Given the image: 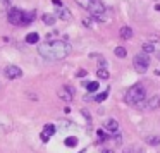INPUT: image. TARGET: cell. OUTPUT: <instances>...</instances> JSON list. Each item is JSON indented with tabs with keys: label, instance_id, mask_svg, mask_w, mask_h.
Returning a JSON list of instances; mask_svg holds the SVG:
<instances>
[{
	"label": "cell",
	"instance_id": "ffe728a7",
	"mask_svg": "<svg viewBox=\"0 0 160 153\" xmlns=\"http://www.w3.org/2000/svg\"><path fill=\"white\" fill-rule=\"evenodd\" d=\"M76 145H78L76 136H69V138H66V146H76Z\"/></svg>",
	"mask_w": 160,
	"mask_h": 153
},
{
	"label": "cell",
	"instance_id": "3957f363",
	"mask_svg": "<svg viewBox=\"0 0 160 153\" xmlns=\"http://www.w3.org/2000/svg\"><path fill=\"white\" fill-rule=\"evenodd\" d=\"M86 9L95 21H98V22L107 21V9H105V5L102 4L100 0H88Z\"/></svg>",
	"mask_w": 160,
	"mask_h": 153
},
{
	"label": "cell",
	"instance_id": "d6986e66",
	"mask_svg": "<svg viewBox=\"0 0 160 153\" xmlns=\"http://www.w3.org/2000/svg\"><path fill=\"white\" fill-rule=\"evenodd\" d=\"M84 84H86V88H88V91H90V93H95V91H98V83H97V81L84 83Z\"/></svg>",
	"mask_w": 160,
	"mask_h": 153
},
{
	"label": "cell",
	"instance_id": "277c9868",
	"mask_svg": "<svg viewBox=\"0 0 160 153\" xmlns=\"http://www.w3.org/2000/svg\"><path fill=\"white\" fill-rule=\"evenodd\" d=\"M132 66H134V71L139 74H145L146 71H148L150 67V59H148V53H138V55H134V59H132Z\"/></svg>",
	"mask_w": 160,
	"mask_h": 153
},
{
	"label": "cell",
	"instance_id": "e0dca14e",
	"mask_svg": "<svg viewBox=\"0 0 160 153\" xmlns=\"http://www.w3.org/2000/svg\"><path fill=\"white\" fill-rule=\"evenodd\" d=\"M145 141L148 143V145H160V138H158V136H152V134L146 136Z\"/></svg>",
	"mask_w": 160,
	"mask_h": 153
},
{
	"label": "cell",
	"instance_id": "4316f807",
	"mask_svg": "<svg viewBox=\"0 0 160 153\" xmlns=\"http://www.w3.org/2000/svg\"><path fill=\"white\" fill-rule=\"evenodd\" d=\"M0 2H4V4H9V2H11V0H0Z\"/></svg>",
	"mask_w": 160,
	"mask_h": 153
},
{
	"label": "cell",
	"instance_id": "4fadbf2b",
	"mask_svg": "<svg viewBox=\"0 0 160 153\" xmlns=\"http://www.w3.org/2000/svg\"><path fill=\"white\" fill-rule=\"evenodd\" d=\"M26 42L31 43V45H35V43L40 42V35H38V33H29V35L26 36Z\"/></svg>",
	"mask_w": 160,
	"mask_h": 153
},
{
	"label": "cell",
	"instance_id": "2e32d148",
	"mask_svg": "<svg viewBox=\"0 0 160 153\" xmlns=\"http://www.w3.org/2000/svg\"><path fill=\"white\" fill-rule=\"evenodd\" d=\"M97 76H98V79H108V71L107 69H103V67H100V69L97 71Z\"/></svg>",
	"mask_w": 160,
	"mask_h": 153
},
{
	"label": "cell",
	"instance_id": "7c38bea8",
	"mask_svg": "<svg viewBox=\"0 0 160 153\" xmlns=\"http://www.w3.org/2000/svg\"><path fill=\"white\" fill-rule=\"evenodd\" d=\"M57 16H59L60 19H64V21H69V19H71V12L67 11L66 7H59V9H57Z\"/></svg>",
	"mask_w": 160,
	"mask_h": 153
},
{
	"label": "cell",
	"instance_id": "30bf717a",
	"mask_svg": "<svg viewBox=\"0 0 160 153\" xmlns=\"http://www.w3.org/2000/svg\"><path fill=\"white\" fill-rule=\"evenodd\" d=\"M119 36H121L122 40H131L132 38V29L129 28V26H122V28L119 29Z\"/></svg>",
	"mask_w": 160,
	"mask_h": 153
},
{
	"label": "cell",
	"instance_id": "484cf974",
	"mask_svg": "<svg viewBox=\"0 0 160 153\" xmlns=\"http://www.w3.org/2000/svg\"><path fill=\"white\" fill-rule=\"evenodd\" d=\"M122 153H132V150H129V148H126V150H124V151H122Z\"/></svg>",
	"mask_w": 160,
	"mask_h": 153
},
{
	"label": "cell",
	"instance_id": "5b68a950",
	"mask_svg": "<svg viewBox=\"0 0 160 153\" xmlns=\"http://www.w3.org/2000/svg\"><path fill=\"white\" fill-rule=\"evenodd\" d=\"M7 19L11 24H16V26H22L24 24V12L18 7H12L7 14Z\"/></svg>",
	"mask_w": 160,
	"mask_h": 153
},
{
	"label": "cell",
	"instance_id": "7a4b0ae2",
	"mask_svg": "<svg viewBox=\"0 0 160 153\" xmlns=\"http://www.w3.org/2000/svg\"><path fill=\"white\" fill-rule=\"evenodd\" d=\"M124 101L128 105H132V107H143V103H145V88L141 84L131 86L124 95Z\"/></svg>",
	"mask_w": 160,
	"mask_h": 153
},
{
	"label": "cell",
	"instance_id": "ba28073f",
	"mask_svg": "<svg viewBox=\"0 0 160 153\" xmlns=\"http://www.w3.org/2000/svg\"><path fill=\"white\" fill-rule=\"evenodd\" d=\"M53 132H55V126H53V124H47L45 127H43V132H42V141L47 143Z\"/></svg>",
	"mask_w": 160,
	"mask_h": 153
},
{
	"label": "cell",
	"instance_id": "9c48e42d",
	"mask_svg": "<svg viewBox=\"0 0 160 153\" xmlns=\"http://www.w3.org/2000/svg\"><path fill=\"white\" fill-rule=\"evenodd\" d=\"M158 107H160V98L158 96H153V98H150L148 101L143 103V108H146V110H155V108H158Z\"/></svg>",
	"mask_w": 160,
	"mask_h": 153
},
{
	"label": "cell",
	"instance_id": "83f0119b",
	"mask_svg": "<svg viewBox=\"0 0 160 153\" xmlns=\"http://www.w3.org/2000/svg\"><path fill=\"white\" fill-rule=\"evenodd\" d=\"M79 153H84V150H83V151H79Z\"/></svg>",
	"mask_w": 160,
	"mask_h": 153
},
{
	"label": "cell",
	"instance_id": "52a82bcc",
	"mask_svg": "<svg viewBox=\"0 0 160 153\" xmlns=\"http://www.w3.org/2000/svg\"><path fill=\"white\" fill-rule=\"evenodd\" d=\"M59 96L62 98V100H66V101H71L74 98V90H72V86H62V90L59 91Z\"/></svg>",
	"mask_w": 160,
	"mask_h": 153
},
{
	"label": "cell",
	"instance_id": "d4e9b609",
	"mask_svg": "<svg viewBox=\"0 0 160 153\" xmlns=\"http://www.w3.org/2000/svg\"><path fill=\"white\" fill-rule=\"evenodd\" d=\"M102 153H114V150H110V148H108V150H103Z\"/></svg>",
	"mask_w": 160,
	"mask_h": 153
},
{
	"label": "cell",
	"instance_id": "ac0fdd59",
	"mask_svg": "<svg viewBox=\"0 0 160 153\" xmlns=\"http://www.w3.org/2000/svg\"><path fill=\"white\" fill-rule=\"evenodd\" d=\"M114 53H115L117 57H121V59H124V57L128 55V50H126L124 47H117V48L114 50Z\"/></svg>",
	"mask_w": 160,
	"mask_h": 153
},
{
	"label": "cell",
	"instance_id": "603a6c76",
	"mask_svg": "<svg viewBox=\"0 0 160 153\" xmlns=\"http://www.w3.org/2000/svg\"><path fill=\"white\" fill-rule=\"evenodd\" d=\"M83 24L86 26V28H91V21H88V19H84V21H83Z\"/></svg>",
	"mask_w": 160,
	"mask_h": 153
},
{
	"label": "cell",
	"instance_id": "7402d4cb",
	"mask_svg": "<svg viewBox=\"0 0 160 153\" xmlns=\"http://www.w3.org/2000/svg\"><path fill=\"white\" fill-rule=\"evenodd\" d=\"M97 136H98V139H100V141H105V139H108V134L107 132H103L100 129V131H97Z\"/></svg>",
	"mask_w": 160,
	"mask_h": 153
},
{
	"label": "cell",
	"instance_id": "8fae6325",
	"mask_svg": "<svg viewBox=\"0 0 160 153\" xmlns=\"http://www.w3.org/2000/svg\"><path fill=\"white\" fill-rule=\"evenodd\" d=\"M105 129H107V131H112V132H117L119 122L115 121V119H107V121H105Z\"/></svg>",
	"mask_w": 160,
	"mask_h": 153
},
{
	"label": "cell",
	"instance_id": "9a60e30c",
	"mask_svg": "<svg viewBox=\"0 0 160 153\" xmlns=\"http://www.w3.org/2000/svg\"><path fill=\"white\" fill-rule=\"evenodd\" d=\"M143 52H145V53H153V52H155V45L150 43V42H145V43H143Z\"/></svg>",
	"mask_w": 160,
	"mask_h": 153
},
{
	"label": "cell",
	"instance_id": "cb8c5ba5",
	"mask_svg": "<svg viewBox=\"0 0 160 153\" xmlns=\"http://www.w3.org/2000/svg\"><path fill=\"white\" fill-rule=\"evenodd\" d=\"M52 2H53L55 5H59V7H62V4H60V0H52Z\"/></svg>",
	"mask_w": 160,
	"mask_h": 153
},
{
	"label": "cell",
	"instance_id": "8992f818",
	"mask_svg": "<svg viewBox=\"0 0 160 153\" xmlns=\"http://www.w3.org/2000/svg\"><path fill=\"white\" fill-rule=\"evenodd\" d=\"M5 76H7V79H18L22 76V71L18 66H7L5 67Z\"/></svg>",
	"mask_w": 160,
	"mask_h": 153
},
{
	"label": "cell",
	"instance_id": "6da1fadb",
	"mask_svg": "<svg viewBox=\"0 0 160 153\" xmlns=\"http://www.w3.org/2000/svg\"><path fill=\"white\" fill-rule=\"evenodd\" d=\"M72 52V47L66 40H48L38 47V53L48 60H62Z\"/></svg>",
	"mask_w": 160,
	"mask_h": 153
},
{
	"label": "cell",
	"instance_id": "44dd1931",
	"mask_svg": "<svg viewBox=\"0 0 160 153\" xmlns=\"http://www.w3.org/2000/svg\"><path fill=\"white\" fill-rule=\"evenodd\" d=\"M107 96H108V90H105L103 93H100V95H97V98H95V100L98 101V103H100V101H103V100H107Z\"/></svg>",
	"mask_w": 160,
	"mask_h": 153
},
{
	"label": "cell",
	"instance_id": "5bb4252c",
	"mask_svg": "<svg viewBox=\"0 0 160 153\" xmlns=\"http://www.w3.org/2000/svg\"><path fill=\"white\" fill-rule=\"evenodd\" d=\"M42 21L45 22V24L52 26V24H55V16H52V14H43V16H42Z\"/></svg>",
	"mask_w": 160,
	"mask_h": 153
}]
</instances>
